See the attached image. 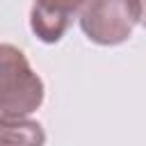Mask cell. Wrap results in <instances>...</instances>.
Instances as JSON below:
<instances>
[{
    "label": "cell",
    "instance_id": "4",
    "mask_svg": "<svg viewBox=\"0 0 146 146\" xmlns=\"http://www.w3.org/2000/svg\"><path fill=\"white\" fill-rule=\"evenodd\" d=\"M46 130L39 121L27 116L0 114V146H43Z\"/></svg>",
    "mask_w": 146,
    "mask_h": 146
},
{
    "label": "cell",
    "instance_id": "3",
    "mask_svg": "<svg viewBox=\"0 0 146 146\" xmlns=\"http://www.w3.org/2000/svg\"><path fill=\"white\" fill-rule=\"evenodd\" d=\"M84 0H32L30 27L43 43H57L73 23Z\"/></svg>",
    "mask_w": 146,
    "mask_h": 146
},
{
    "label": "cell",
    "instance_id": "5",
    "mask_svg": "<svg viewBox=\"0 0 146 146\" xmlns=\"http://www.w3.org/2000/svg\"><path fill=\"white\" fill-rule=\"evenodd\" d=\"M139 23L146 30V0H139Z\"/></svg>",
    "mask_w": 146,
    "mask_h": 146
},
{
    "label": "cell",
    "instance_id": "2",
    "mask_svg": "<svg viewBox=\"0 0 146 146\" xmlns=\"http://www.w3.org/2000/svg\"><path fill=\"white\" fill-rule=\"evenodd\" d=\"M78 14L80 30L91 43L119 46L139 23V0H84Z\"/></svg>",
    "mask_w": 146,
    "mask_h": 146
},
{
    "label": "cell",
    "instance_id": "1",
    "mask_svg": "<svg viewBox=\"0 0 146 146\" xmlns=\"http://www.w3.org/2000/svg\"><path fill=\"white\" fill-rule=\"evenodd\" d=\"M43 80L14 43H0V114L30 116L43 103Z\"/></svg>",
    "mask_w": 146,
    "mask_h": 146
}]
</instances>
